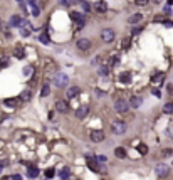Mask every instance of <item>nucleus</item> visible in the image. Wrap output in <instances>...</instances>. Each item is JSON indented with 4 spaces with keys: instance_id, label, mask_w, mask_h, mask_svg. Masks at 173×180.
I'll list each match as a JSON object with an SVG mask.
<instances>
[{
    "instance_id": "1",
    "label": "nucleus",
    "mask_w": 173,
    "mask_h": 180,
    "mask_svg": "<svg viewBox=\"0 0 173 180\" xmlns=\"http://www.w3.org/2000/svg\"><path fill=\"white\" fill-rule=\"evenodd\" d=\"M69 15H71V19L76 22V30H81V29L84 27V24H86V17L79 12H71Z\"/></svg>"
},
{
    "instance_id": "2",
    "label": "nucleus",
    "mask_w": 173,
    "mask_h": 180,
    "mask_svg": "<svg viewBox=\"0 0 173 180\" xmlns=\"http://www.w3.org/2000/svg\"><path fill=\"white\" fill-rule=\"evenodd\" d=\"M111 131L116 133V135H123L124 131H126V123H124V121H121V120L114 121L113 125H111Z\"/></svg>"
},
{
    "instance_id": "3",
    "label": "nucleus",
    "mask_w": 173,
    "mask_h": 180,
    "mask_svg": "<svg viewBox=\"0 0 173 180\" xmlns=\"http://www.w3.org/2000/svg\"><path fill=\"white\" fill-rule=\"evenodd\" d=\"M19 27H20V35H22V37H29V35H30V32H32V24H30V22L22 20Z\"/></svg>"
},
{
    "instance_id": "4",
    "label": "nucleus",
    "mask_w": 173,
    "mask_h": 180,
    "mask_svg": "<svg viewBox=\"0 0 173 180\" xmlns=\"http://www.w3.org/2000/svg\"><path fill=\"white\" fill-rule=\"evenodd\" d=\"M101 39H103V42H106V44L113 42V40H114V30H113V29H103V32H101Z\"/></svg>"
},
{
    "instance_id": "5",
    "label": "nucleus",
    "mask_w": 173,
    "mask_h": 180,
    "mask_svg": "<svg viewBox=\"0 0 173 180\" xmlns=\"http://www.w3.org/2000/svg\"><path fill=\"white\" fill-rule=\"evenodd\" d=\"M67 76L66 74H62V73H57L56 74V78H54V83H56V86L57 88H64V86H67Z\"/></svg>"
},
{
    "instance_id": "6",
    "label": "nucleus",
    "mask_w": 173,
    "mask_h": 180,
    "mask_svg": "<svg viewBox=\"0 0 173 180\" xmlns=\"http://www.w3.org/2000/svg\"><path fill=\"white\" fill-rule=\"evenodd\" d=\"M128 103L124 100H116L114 101V109H116V111H118V113H126L128 111Z\"/></svg>"
},
{
    "instance_id": "7",
    "label": "nucleus",
    "mask_w": 173,
    "mask_h": 180,
    "mask_svg": "<svg viewBox=\"0 0 173 180\" xmlns=\"http://www.w3.org/2000/svg\"><path fill=\"white\" fill-rule=\"evenodd\" d=\"M89 136H91V140H93L94 143H99V141L104 140V133H103L101 130H93V131L89 133Z\"/></svg>"
},
{
    "instance_id": "8",
    "label": "nucleus",
    "mask_w": 173,
    "mask_h": 180,
    "mask_svg": "<svg viewBox=\"0 0 173 180\" xmlns=\"http://www.w3.org/2000/svg\"><path fill=\"white\" fill-rule=\"evenodd\" d=\"M56 109H57L59 113H67V111H69V104H67V101L57 100V101H56Z\"/></svg>"
},
{
    "instance_id": "9",
    "label": "nucleus",
    "mask_w": 173,
    "mask_h": 180,
    "mask_svg": "<svg viewBox=\"0 0 173 180\" xmlns=\"http://www.w3.org/2000/svg\"><path fill=\"white\" fill-rule=\"evenodd\" d=\"M168 172H170V168H168V165H165V163H160V165L156 167V177H167Z\"/></svg>"
},
{
    "instance_id": "10",
    "label": "nucleus",
    "mask_w": 173,
    "mask_h": 180,
    "mask_svg": "<svg viewBox=\"0 0 173 180\" xmlns=\"http://www.w3.org/2000/svg\"><path fill=\"white\" fill-rule=\"evenodd\" d=\"M94 10H96L98 13H104L108 10V4L106 2H103V0H99V2L94 4Z\"/></svg>"
},
{
    "instance_id": "11",
    "label": "nucleus",
    "mask_w": 173,
    "mask_h": 180,
    "mask_svg": "<svg viewBox=\"0 0 173 180\" xmlns=\"http://www.w3.org/2000/svg\"><path fill=\"white\" fill-rule=\"evenodd\" d=\"M91 47V40L89 39H79L77 40V49L79 51H87Z\"/></svg>"
},
{
    "instance_id": "12",
    "label": "nucleus",
    "mask_w": 173,
    "mask_h": 180,
    "mask_svg": "<svg viewBox=\"0 0 173 180\" xmlns=\"http://www.w3.org/2000/svg\"><path fill=\"white\" fill-rule=\"evenodd\" d=\"M87 167L91 168L93 172H99V165H98V162H96V158H93V157H89V155H87Z\"/></svg>"
},
{
    "instance_id": "13",
    "label": "nucleus",
    "mask_w": 173,
    "mask_h": 180,
    "mask_svg": "<svg viewBox=\"0 0 173 180\" xmlns=\"http://www.w3.org/2000/svg\"><path fill=\"white\" fill-rule=\"evenodd\" d=\"M87 113H89V108L87 106H81L77 108V111H76V118H79V120H82V118H86Z\"/></svg>"
},
{
    "instance_id": "14",
    "label": "nucleus",
    "mask_w": 173,
    "mask_h": 180,
    "mask_svg": "<svg viewBox=\"0 0 173 180\" xmlns=\"http://www.w3.org/2000/svg\"><path fill=\"white\" fill-rule=\"evenodd\" d=\"M120 83H123V84H129V83H131V74L128 73V71H123V73L120 74Z\"/></svg>"
},
{
    "instance_id": "15",
    "label": "nucleus",
    "mask_w": 173,
    "mask_h": 180,
    "mask_svg": "<svg viewBox=\"0 0 173 180\" xmlns=\"http://www.w3.org/2000/svg\"><path fill=\"white\" fill-rule=\"evenodd\" d=\"M81 94V89L77 86H71L67 89V98H76V96H79Z\"/></svg>"
},
{
    "instance_id": "16",
    "label": "nucleus",
    "mask_w": 173,
    "mask_h": 180,
    "mask_svg": "<svg viewBox=\"0 0 173 180\" xmlns=\"http://www.w3.org/2000/svg\"><path fill=\"white\" fill-rule=\"evenodd\" d=\"M29 167V172H27V175H29V179H35L37 175H39V170H37V167H34V165H27Z\"/></svg>"
},
{
    "instance_id": "17",
    "label": "nucleus",
    "mask_w": 173,
    "mask_h": 180,
    "mask_svg": "<svg viewBox=\"0 0 173 180\" xmlns=\"http://www.w3.org/2000/svg\"><path fill=\"white\" fill-rule=\"evenodd\" d=\"M128 106H131V108H140L141 106V98L140 96H133L131 100H129V104Z\"/></svg>"
},
{
    "instance_id": "18",
    "label": "nucleus",
    "mask_w": 173,
    "mask_h": 180,
    "mask_svg": "<svg viewBox=\"0 0 173 180\" xmlns=\"http://www.w3.org/2000/svg\"><path fill=\"white\" fill-rule=\"evenodd\" d=\"M59 177H60V179H62V180L69 179V177H71V170H69V168H67V167L60 168V172H59Z\"/></svg>"
},
{
    "instance_id": "19",
    "label": "nucleus",
    "mask_w": 173,
    "mask_h": 180,
    "mask_svg": "<svg viewBox=\"0 0 173 180\" xmlns=\"http://www.w3.org/2000/svg\"><path fill=\"white\" fill-rule=\"evenodd\" d=\"M4 103H5V106H8V108H15L19 104V100H17V98H10V100H5Z\"/></svg>"
},
{
    "instance_id": "20",
    "label": "nucleus",
    "mask_w": 173,
    "mask_h": 180,
    "mask_svg": "<svg viewBox=\"0 0 173 180\" xmlns=\"http://www.w3.org/2000/svg\"><path fill=\"white\" fill-rule=\"evenodd\" d=\"M20 22H22V19H20V15H12V17H10V25H13V27H19V25H20Z\"/></svg>"
},
{
    "instance_id": "21",
    "label": "nucleus",
    "mask_w": 173,
    "mask_h": 180,
    "mask_svg": "<svg viewBox=\"0 0 173 180\" xmlns=\"http://www.w3.org/2000/svg\"><path fill=\"white\" fill-rule=\"evenodd\" d=\"M141 20H143V15H141V13H134V15L129 17V24H138Z\"/></svg>"
},
{
    "instance_id": "22",
    "label": "nucleus",
    "mask_w": 173,
    "mask_h": 180,
    "mask_svg": "<svg viewBox=\"0 0 173 180\" xmlns=\"http://www.w3.org/2000/svg\"><path fill=\"white\" fill-rule=\"evenodd\" d=\"M163 81H165V74H163V73H158L153 78V83H155V84H161Z\"/></svg>"
},
{
    "instance_id": "23",
    "label": "nucleus",
    "mask_w": 173,
    "mask_h": 180,
    "mask_svg": "<svg viewBox=\"0 0 173 180\" xmlns=\"http://www.w3.org/2000/svg\"><path fill=\"white\" fill-rule=\"evenodd\" d=\"M114 155H116L118 158H124V157H126V150L120 147V148H116V150H114Z\"/></svg>"
},
{
    "instance_id": "24",
    "label": "nucleus",
    "mask_w": 173,
    "mask_h": 180,
    "mask_svg": "<svg viewBox=\"0 0 173 180\" xmlns=\"http://www.w3.org/2000/svg\"><path fill=\"white\" fill-rule=\"evenodd\" d=\"M163 113H167V114L173 113V103H167V104L163 106Z\"/></svg>"
},
{
    "instance_id": "25",
    "label": "nucleus",
    "mask_w": 173,
    "mask_h": 180,
    "mask_svg": "<svg viewBox=\"0 0 173 180\" xmlns=\"http://www.w3.org/2000/svg\"><path fill=\"white\" fill-rule=\"evenodd\" d=\"M49 93H51V88H49V84H46V86L42 88V91H40V96H42V98H47Z\"/></svg>"
},
{
    "instance_id": "26",
    "label": "nucleus",
    "mask_w": 173,
    "mask_h": 180,
    "mask_svg": "<svg viewBox=\"0 0 173 180\" xmlns=\"http://www.w3.org/2000/svg\"><path fill=\"white\" fill-rule=\"evenodd\" d=\"M98 73H99V76H108V74H109V67L108 66H101Z\"/></svg>"
},
{
    "instance_id": "27",
    "label": "nucleus",
    "mask_w": 173,
    "mask_h": 180,
    "mask_svg": "<svg viewBox=\"0 0 173 180\" xmlns=\"http://www.w3.org/2000/svg\"><path fill=\"white\" fill-rule=\"evenodd\" d=\"M20 100H22V101H29V100H30V91H29V89L24 91V93L20 94Z\"/></svg>"
},
{
    "instance_id": "28",
    "label": "nucleus",
    "mask_w": 173,
    "mask_h": 180,
    "mask_svg": "<svg viewBox=\"0 0 173 180\" xmlns=\"http://www.w3.org/2000/svg\"><path fill=\"white\" fill-rule=\"evenodd\" d=\"M15 56H17L19 59H24V57H25V52H24L22 49H19V47H17V49H15Z\"/></svg>"
},
{
    "instance_id": "29",
    "label": "nucleus",
    "mask_w": 173,
    "mask_h": 180,
    "mask_svg": "<svg viewBox=\"0 0 173 180\" xmlns=\"http://www.w3.org/2000/svg\"><path fill=\"white\" fill-rule=\"evenodd\" d=\"M39 40L42 42V44H49V35H47V34H40Z\"/></svg>"
},
{
    "instance_id": "30",
    "label": "nucleus",
    "mask_w": 173,
    "mask_h": 180,
    "mask_svg": "<svg viewBox=\"0 0 173 180\" xmlns=\"http://www.w3.org/2000/svg\"><path fill=\"white\" fill-rule=\"evenodd\" d=\"M138 152H140L141 155H146L148 153V147L146 145H140V147H138Z\"/></svg>"
},
{
    "instance_id": "31",
    "label": "nucleus",
    "mask_w": 173,
    "mask_h": 180,
    "mask_svg": "<svg viewBox=\"0 0 173 180\" xmlns=\"http://www.w3.org/2000/svg\"><path fill=\"white\" fill-rule=\"evenodd\" d=\"M96 162H98V163H104V162H108V158L104 155H98V157H96Z\"/></svg>"
},
{
    "instance_id": "32",
    "label": "nucleus",
    "mask_w": 173,
    "mask_h": 180,
    "mask_svg": "<svg viewBox=\"0 0 173 180\" xmlns=\"http://www.w3.org/2000/svg\"><path fill=\"white\" fill-rule=\"evenodd\" d=\"M8 66V57H2L0 59V67H7Z\"/></svg>"
},
{
    "instance_id": "33",
    "label": "nucleus",
    "mask_w": 173,
    "mask_h": 180,
    "mask_svg": "<svg viewBox=\"0 0 173 180\" xmlns=\"http://www.w3.org/2000/svg\"><path fill=\"white\" fill-rule=\"evenodd\" d=\"M46 177L47 179H52L54 177V168H47L46 170Z\"/></svg>"
},
{
    "instance_id": "34",
    "label": "nucleus",
    "mask_w": 173,
    "mask_h": 180,
    "mask_svg": "<svg viewBox=\"0 0 173 180\" xmlns=\"http://www.w3.org/2000/svg\"><path fill=\"white\" fill-rule=\"evenodd\" d=\"M151 94H153V96H156V98H161L160 89H156V88H153V89H151Z\"/></svg>"
},
{
    "instance_id": "35",
    "label": "nucleus",
    "mask_w": 173,
    "mask_h": 180,
    "mask_svg": "<svg viewBox=\"0 0 173 180\" xmlns=\"http://www.w3.org/2000/svg\"><path fill=\"white\" fill-rule=\"evenodd\" d=\"M81 5H82V8H84L86 12H89V8H91V5H89L87 2H84V0H82V2H81Z\"/></svg>"
},
{
    "instance_id": "36",
    "label": "nucleus",
    "mask_w": 173,
    "mask_h": 180,
    "mask_svg": "<svg viewBox=\"0 0 173 180\" xmlns=\"http://www.w3.org/2000/svg\"><path fill=\"white\" fill-rule=\"evenodd\" d=\"M163 155H165V157H172V155H173V150H172V148H167V150L163 152Z\"/></svg>"
},
{
    "instance_id": "37",
    "label": "nucleus",
    "mask_w": 173,
    "mask_h": 180,
    "mask_svg": "<svg viewBox=\"0 0 173 180\" xmlns=\"http://www.w3.org/2000/svg\"><path fill=\"white\" fill-rule=\"evenodd\" d=\"M39 12H40V10H39V7H37V5L32 7V15H35V17H37V15H39Z\"/></svg>"
},
{
    "instance_id": "38",
    "label": "nucleus",
    "mask_w": 173,
    "mask_h": 180,
    "mask_svg": "<svg viewBox=\"0 0 173 180\" xmlns=\"http://www.w3.org/2000/svg\"><path fill=\"white\" fill-rule=\"evenodd\" d=\"M30 73H32V67H30V66H27L25 69H24V74H25V76H29Z\"/></svg>"
},
{
    "instance_id": "39",
    "label": "nucleus",
    "mask_w": 173,
    "mask_h": 180,
    "mask_svg": "<svg viewBox=\"0 0 173 180\" xmlns=\"http://www.w3.org/2000/svg\"><path fill=\"white\" fill-rule=\"evenodd\" d=\"M60 5L62 7H69L71 5V2H69V0H60Z\"/></svg>"
},
{
    "instance_id": "40",
    "label": "nucleus",
    "mask_w": 173,
    "mask_h": 180,
    "mask_svg": "<svg viewBox=\"0 0 173 180\" xmlns=\"http://www.w3.org/2000/svg\"><path fill=\"white\" fill-rule=\"evenodd\" d=\"M136 2V5H145V4H148V0H134Z\"/></svg>"
},
{
    "instance_id": "41",
    "label": "nucleus",
    "mask_w": 173,
    "mask_h": 180,
    "mask_svg": "<svg viewBox=\"0 0 173 180\" xmlns=\"http://www.w3.org/2000/svg\"><path fill=\"white\" fill-rule=\"evenodd\" d=\"M128 46H129V40H128V39H124V40H123V49H126Z\"/></svg>"
},
{
    "instance_id": "42",
    "label": "nucleus",
    "mask_w": 173,
    "mask_h": 180,
    "mask_svg": "<svg viewBox=\"0 0 173 180\" xmlns=\"http://www.w3.org/2000/svg\"><path fill=\"white\" fill-rule=\"evenodd\" d=\"M140 30H141V27H134V29H133V34L136 35V34H140Z\"/></svg>"
},
{
    "instance_id": "43",
    "label": "nucleus",
    "mask_w": 173,
    "mask_h": 180,
    "mask_svg": "<svg viewBox=\"0 0 173 180\" xmlns=\"http://www.w3.org/2000/svg\"><path fill=\"white\" fill-rule=\"evenodd\" d=\"M118 62H120V57H118V56H116V57H113V64H118Z\"/></svg>"
},
{
    "instance_id": "44",
    "label": "nucleus",
    "mask_w": 173,
    "mask_h": 180,
    "mask_svg": "<svg viewBox=\"0 0 173 180\" xmlns=\"http://www.w3.org/2000/svg\"><path fill=\"white\" fill-rule=\"evenodd\" d=\"M12 180H22V177H20V175H13Z\"/></svg>"
},
{
    "instance_id": "45",
    "label": "nucleus",
    "mask_w": 173,
    "mask_h": 180,
    "mask_svg": "<svg viewBox=\"0 0 173 180\" xmlns=\"http://www.w3.org/2000/svg\"><path fill=\"white\" fill-rule=\"evenodd\" d=\"M5 165H7V162H5V160H0V168L5 167Z\"/></svg>"
},
{
    "instance_id": "46",
    "label": "nucleus",
    "mask_w": 173,
    "mask_h": 180,
    "mask_svg": "<svg viewBox=\"0 0 173 180\" xmlns=\"http://www.w3.org/2000/svg\"><path fill=\"white\" fill-rule=\"evenodd\" d=\"M163 24H165L167 27H172L173 25V22H168V20H167V22H163Z\"/></svg>"
},
{
    "instance_id": "47",
    "label": "nucleus",
    "mask_w": 173,
    "mask_h": 180,
    "mask_svg": "<svg viewBox=\"0 0 173 180\" xmlns=\"http://www.w3.org/2000/svg\"><path fill=\"white\" fill-rule=\"evenodd\" d=\"M69 2H74V4H81L82 0H69Z\"/></svg>"
},
{
    "instance_id": "48",
    "label": "nucleus",
    "mask_w": 173,
    "mask_h": 180,
    "mask_svg": "<svg viewBox=\"0 0 173 180\" xmlns=\"http://www.w3.org/2000/svg\"><path fill=\"white\" fill-rule=\"evenodd\" d=\"M153 2H155V4H160L161 0H153Z\"/></svg>"
},
{
    "instance_id": "49",
    "label": "nucleus",
    "mask_w": 173,
    "mask_h": 180,
    "mask_svg": "<svg viewBox=\"0 0 173 180\" xmlns=\"http://www.w3.org/2000/svg\"><path fill=\"white\" fill-rule=\"evenodd\" d=\"M0 22H2V20H0Z\"/></svg>"
}]
</instances>
